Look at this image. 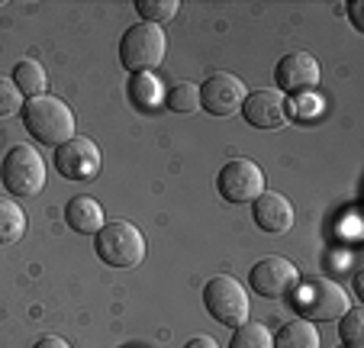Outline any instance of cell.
<instances>
[{"label": "cell", "instance_id": "cell-1", "mask_svg": "<svg viewBox=\"0 0 364 348\" xmlns=\"http://www.w3.org/2000/svg\"><path fill=\"white\" fill-rule=\"evenodd\" d=\"M23 126L26 132L36 139L39 145H65L68 139H75V113L65 100L52 94H42V97H33V100L23 103Z\"/></svg>", "mask_w": 364, "mask_h": 348}, {"label": "cell", "instance_id": "cell-2", "mask_svg": "<svg viewBox=\"0 0 364 348\" xmlns=\"http://www.w3.org/2000/svg\"><path fill=\"white\" fill-rule=\"evenodd\" d=\"M294 303H296L300 320H306V322H332L351 307V300L342 290V284L332 278H323V274L306 278L303 284H296Z\"/></svg>", "mask_w": 364, "mask_h": 348}, {"label": "cell", "instance_id": "cell-3", "mask_svg": "<svg viewBox=\"0 0 364 348\" xmlns=\"http://www.w3.org/2000/svg\"><path fill=\"white\" fill-rule=\"evenodd\" d=\"M97 258L110 268H139L145 258V236L129 219H110L94 236Z\"/></svg>", "mask_w": 364, "mask_h": 348}, {"label": "cell", "instance_id": "cell-4", "mask_svg": "<svg viewBox=\"0 0 364 348\" xmlns=\"http://www.w3.org/2000/svg\"><path fill=\"white\" fill-rule=\"evenodd\" d=\"M165 52H168V36L155 23H136L119 39V65L129 75L155 71L165 62Z\"/></svg>", "mask_w": 364, "mask_h": 348}, {"label": "cell", "instance_id": "cell-5", "mask_svg": "<svg viewBox=\"0 0 364 348\" xmlns=\"http://www.w3.org/2000/svg\"><path fill=\"white\" fill-rule=\"evenodd\" d=\"M0 184L14 197H36L46 187V162L33 145L20 142L4 155L0 164Z\"/></svg>", "mask_w": 364, "mask_h": 348}, {"label": "cell", "instance_id": "cell-6", "mask_svg": "<svg viewBox=\"0 0 364 348\" xmlns=\"http://www.w3.org/2000/svg\"><path fill=\"white\" fill-rule=\"evenodd\" d=\"M203 307L220 326L239 329L242 322H248L252 303H248L245 287H242L239 280L229 278V274H216V278H210L203 287Z\"/></svg>", "mask_w": 364, "mask_h": 348}, {"label": "cell", "instance_id": "cell-7", "mask_svg": "<svg viewBox=\"0 0 364 348\" xmlns=\"http://www.w3.org/2000/svg\"><path fill=\"white\" fill-rule=\"evenodd\" d=\"M216 191L226 204H252L264 194V171L252 158H232L216 174Z\"/></svg>", "mask_w": 364, "mask_h": 348}, {"label": "cell", "instance_id": "cell-8", "mask_svg": "<svg viewBox=\"0 0 364 348\" xmlns=\"http://www.w3.org/2000/svg\"><path fill=\"white\" fill-rule=\"evenodd\" d=\"M248 284L258 297L264 300H281V297L294 294L300 284V271L294 261L281 258V255H268V258L255 261V268L248 271Z\"/></svg>", "mask_w": 364, "mask_h": 348}, {"label": "cell", "instance_id": "cell-9", "mask_svg": "<svg viewBox=\"0 0 364 348\" xmlns=\"http://www.w3.org/2000/svg\"><path fill=\"white\" fill-rule=\"evenodd\" d=\"M245 81L232 71H213L200 84V107L210 116H235L245 103Z\"/></svg>", "mask_w": 364, "mask_h": 348}, {"label": "cell", "instance_id": "cell-10", "mask_svg": "<svg viewBox=\"0 0 364 348\" xmlns=\"http://www.w3.org/2000/svg\"><path fill=\"white\" fill-rule=\"evenodd\" d=\"M55 171L68 181H94L100 174V149L94 139L75 136L55 149Z\"/></svg>", "mask_w": 364, "mask_h": 348}, {"label": "cell", "instance_id": "cell-11", "mask_svg": "<svg viewBox=\"0 0 364 348\" xmlns=\"http://www.w3.org/2000/svg\"><path fill=\"white\" fill-rule=\"evenodd\" d=\"M239 113L245 116V123L255 126V130H281L290 120V103L281 90L258 88L245 94V103H242Z\"/></svg>", "mask_w": 364, "mask_h": 348}, {"label": "cell", "instance_id": "cell-12", "mask_svg": "<svg viewBox=\"0 0 364 348\" xmlns=\"http://www.w3.org/2000/svg\"><path fill=\"white\" fill-rule=\"evenodd\" d=\"M274 81L284 97L287 94L306 97L319 84V62L309 52H287L274 68Z\"/></svg>", "mask_w": 364, "mask_h": 348}, {"label": "cell", "instance_id": "cell-13", "mask_svg": "<svg viewBox=\"0 0 364 348\" xmlns=\"http://www.w3.org/2000/svg\"><path fill=\"white\" fill-rule=\"evenodd\" d=\"M252 216L258 223V229L271 232V236H281L294 226V206L284 194L264 191L258 200H252Z\"/></svg>", "mask_w": 364, "mask_h": 348}, {"label": "cell", "instance_id": "cell-14", "mask_svg": "<svg viewBox=\"0 0 364 348\" xmlns=\"http://www.w3.org/2000/svg\"><path fill=\"white\" fill-rule=\"evenodd\" d=\"M65 223L71 226L75 232H81V236H97V232L103 229V210L100 204H97L94 197H71L68 206H65Z\"/></svg>", "mask_w": 364, "mask_h": 348}, {"label": "cell", "instance_id": "cell-15", "mask_svg": "<svg viewBox=\"0 0 364 348\" xmlns=\"http://www.w3.org/2000/svg\"><path fill=\"white\" fill-rule=\"evenodd\" d=\"M274 348H319V332L306 320H290L271 335Z\"/></svg>", "mask_w": 364, "mask_h": 348}, {"label": "cell", "instance_id": "cell-16", "mask_svg": "<svg viewBox=\"0 0 364 348\" xmlns=\"http://www.w3.org/2000/svg\"><path fill=\"white\" fill-rule=\"evenodd\" d=\"M129 100L136 103L142 113H151V110H159L161 103H165V88H161V81L151 75V71L132 75L129 78Z\"/></svg>", "mask_w": 364, "mask_h": 348}, {"label": "cell", "instance_id": "cell-17", "mask_svg": "<svg viewBox=\"0 0 364 348\" xmlns=\"http://www.w3.org/2000/svg\"><path fill=\"white\" fill-rule=\"evenodd\" d=\"M26 236V213L14 197H0V246H16Z\"/></svg>", "mask_w": 364, "mask_h": 348}, {"label": "cell", "instance_id": "cell-18", "mask_svg": "<svg viewBox=\"0 0 364 348\" xmlns=\"http://www.w3.org/2000/svg\"><path fill=\"white\" fill-rule=\"evenodd\" d=\"M14 84H16V90H20L26 100H33V97L46 94L48 75H46V68H42L36 58H23V62L14 68Z\"/></svg>", "mask_w": 364, "mask_h": 348}, {"label": "cell", "instance_id": "cell-19", "mask_svg": "<svg viewBox=\"0 0 364 348\" xmlns=\"http://www.w3.org/2000/svg\"><path fill=\"white\" fill-rule=\"evenodd\" d=\"M165 103L174 110V113H197L200 110V84L193 81H178L174 88L165 90Z\"/></svg>", "mask_w": 364, "mask_h": 348}, {"label": "cell", "instance_id": "cell-20", "mask_svg": "<svg viewBox=\"0 0 364 348\" xmlns=\"http://www.w3.org/2000/svg\"><path fill=\"white\" fill-rule=\"evenodd\" d=\"M229 348H274V345H271V332L264 322H242L239 329H232Z\"/></svg>", "mask_w": 364, "mask_h": 348}, {"label": "cell", "instance_id": "cell-21", "mask_svg": "<svg viewBox=\"0 0 364 348\" xmlns=\"http://www.w3.org/2000/svg\"><path fill=\"white\" fill-rule=\"evenodd\" d=\"M338 339L348 348H361L364 345V310L361 307H348L338 316Z\"/></svg>", "mask_w": 364, "mask_h": 348}, {"label": "cell", "instance_id": "cell-22", "mask_svg": "<svg viewBox=\"0 0 364 348\" xmlns=\"http://www.w3.org/2000/svg\"><path fill=\"white\" fill-rule=\"evenodd\" d=\"M136 10L142 14V23L161 26V23H168L174 14H178L181 4L178 0H136Z\"/></svg>", "mask_w": 364, "mask_h": 348}, {"label": "cell", "instance_id": "cell-23", "mask_svg": "<svg viewBox=\"0 0 364 348\" xmlns=\"http://www.w3.org/2000/svg\"><path fill=\"white\" fill-rule=\"evenodd\" d=\"M23 103L26 100H23V94L16 90V84L0 78V120H10V116L23 113Z\"/></svg>", "mask_w": 364, "mask_h": 348}, {"label": "cell", "instance_id": "cell-24", "mask_svg": "<svg viewBox=\"0 0 364 348\" xmlns=\"http://www.w3.org/2000/svg\"><path fill=\"white\" fill-rule=\"evenodd\" d=\"M33 348H71V345L62 339V335H42V339L36 342Z\"/></svg>", "mask_w": 364, "mask_h": 348}, {"label": "cell", "instance_id": "cell-25", "mask_svg": "<svg viewBox=\"0 0 364 348\" xmlns=\"http://www.w3.org/2000/svg\"><path fill=\"white\" fill-rule=\"evenodd\" d=\"M348 20H351V26H355L358 33L364 29V20H361V0H351V4H348Z\"/></svg>", "mask_w": 364, "mask_h": 348}, {"label": "cell", "instance_id": "cell-26", "mask_svg": "<svg viewBox=\"0 0 364 348\" xmlns=\"http://www.w3.org/2000/svg\"><path fill=\"white\" fill-rule=\"evenodd\" d=\"M184 348H220V345H216V339H210V335H193Z\"/></svg>", "mask_w": 364, "mask_h": 348}, {"label": "cell", "instance_id": "cell-27", "mask_svg": "<svg viewBox=\"0 0 364 348\" xmlns=\"http://www.w3.org/2000/svg\"><path fill=\"white\" fill-rule=\"evenodd\" d=\"M355 290L358 294H364V274H355Z\"/></svg>", "mask_w": 364, "mask_h": 348}, {"label": "cell", "instance_id": "cell-28", "mask_svg": "<svg viewBox=\"0 0 364 348\" xmlns=\"http://www.w3.org/2000/svg\"><path fill=\"white\" fill-rule=\"evenodd\" d=\"M345 348H348V345H345Z\"/></svg>", "mask_w": 364, "mask_h": 348}]
</instances>
